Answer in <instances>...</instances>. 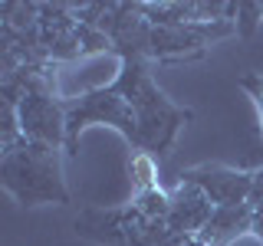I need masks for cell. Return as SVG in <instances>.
<instances>
[{
  "instance_id": "obj_1",
  "label": "cell",
  "mask_w": 263,
  "mask_h": 246,
  "mask_svg": "<svg viewBox=\"0 0 263 246\" xmlns=\"http://www.w3.org/2000/svg\"><path fill=\"white\" fill-rule=\"evenodd\" d=\"M191 118V109L175 105L155 86L148 59H122L119 76L109 86L66 102V151H79V135L89 125H109L142 154L164 158Z\"/></svg>"
},
{
  "instance_id": "obj_2",
  "label": "cell",
  "mask_w": 263,
  "mask_h": 246,
  "mask_svg": "<svg viewBox=\"0 0 263 246\" xmlns=\"http://www.w3.org/2000/svg\"><path fill=\"white\" fill-rule=\"evenodd\" d=\"M0 184L23 207L69 203L63 158H60V148L53 145H40V141L23 138L16 148L4 151L0 154Z\"/></svg>"
},
{
  "instance_id": "obj_3",
  "label": "cell",
  "mask_w": 263,
  "mask_h": 246,
  "mask_svg": "<svg viewBox=\"0 0 263 246\" xmlns=\"http://www.w3.org/2000/svg\"><path fill=\"white\" fill-rule=\"evenodd\" d=\"M40 43L49 63L63 66V63H76L96 53H112V43L105 33H99L96 27L76 20L69 4H40Z\"/></svg>"
},
{
  "instance_id": "obj_4",
  "label": "cell",
  "mask_w": 263,
  "mask_h": 246,
  "mask_svg": "<svg viewBox=\"0 0 263 246\" xmlns=\"http://www.w3.org/2000/svg\"><path fill=\"white\" fill-rule=\"evenodd\" d=\"M76 233L102 246H158L171 236V227L161 220H148L135 203H125V207H99L79 213Z\"/></svg>"
},
{
  "instance_id": "obj_5",
  "label": "cell",
  "mask_w": 263,
  "mask_h": 246,
  "mask_svg": "<svg viewBox=\"0 0 263 246\" xmlns=\"http://www.w3.org/2000/svg\"><path fill=\"white\" fill-rule=\"evenodd\" d=\"M237 33L234 20L220 23H184V27H155L148 36V63H181V59H197L217 39H227Z\"/></svg>"
},
{
  "instance_id": "obj_6",
  "label": "cell",
  "mask_w": 263,
  "mask_h": 246,
  "mask_svg": "<svg viewBox=\"0 0 263 246\" xmlns=\"http://www.w3.org/2000/svg\"><path fill=\"white\" fill-rule=\"evenodd\" d=\"M16 118H20V131L27 141L66 148V102L56 89L27 92L23 102L16 105Z\"/></svg>"
},
{
  "instance_id": "obj_7",
  "label": "cell",
  "mask_w": 263,
  "mask_h": 246,
  "mask_svg": "<svg viewBox=\"0 0 263 246\" xmlns=\"http://www.w3.org/2000/svg\"><path fill=\"white\" fill-rule=\"evenodd\" d=\"M181 177L201 187L214 207H240V203H250L253 194V171H237L224 164H197L181 171Z\"/></svg>"
},
{
  "instance_id": "obj_8",
  "label": "cell",
  "mask_w": 263,
  "mask_h": 246,
  "mask_svg": "<svg viewBox=\"0 0 263 246\" xmlns=\"http://www.w3.org/2000/svg\"><path fill=\"white\" fill-rule=\"evenodd\" d=\"M171 197V217L168 227L171 233H187V236H201V230L208 227V220L214 217V203L211 197L191 180L178 177V184L168 191Z\"/></svg>"
},
{
  "instance_id": "obj_9",
  "label": "cell",
  "mask_w": 263,
  "mask_h": 246,
  "mask_svg": "<svg viewBox=\"0 0 263 246\" xmlns=\"http://www.w3.org/2000/svg\"><path fill=\"white\" fill-rule=\"evenodd\" d=\"M253 230V207L240 203V207H214V217L208 227L201 230V240L208 246H230L237 236Z\"/></svg>"
},
{
  "instance_id": "obj_10",
  "label": "cell",
  "mask_w": 263,
  "mask_h": 246,
  "mask_svg": "<svg viewBox=\"0 0 263 246\" xmlns=\"http://www.w3.org/2000/svg\"><path fill=\"white\" fill-rule=\"evenodd\" d=\"M132 203H135L148 220H161V223H168V217H171V197H168V191H161V187L135 191Z\"/></svg>"
},
{
  "instance_id": "obj_11",
  "label": "cell",
  "mask_w": 263,
  "mask_h": 246,
  "mask_svg": "<svg viewBox=\"0 0 263 246\" xmlns=\"http://www.w3.org/2000/svg\"><path fill=\"white\" fill-rule=\"evenodd\" d=\"M243 89L250 92L253 102H257V109H260V121H263V76H247V79H243Z\"/></svg>"
},
{
  "instance_id": "obj_12",
  "label": "cell",
  "mask_w": 263,
  "mask_h": 246,
  "mask_svg": "<svg viewBox=\"0 0 263 246\" xmlns=\"http://www.w3.org/2000/svg\"><path fill=\"white\" fill-rule=\"evenodd\" d=\"M158 246H208L201 236H187V233H171L168 240H161Z\"/></svg>"
},
{
  "instance_id": "obj_13",
  "label": "cell",
  "mask_w": 263,
  "mask_h": 246,
  "mask_svg": "<svg viewBox=\"0 0 263 246\" xmlns=\"http://www.w3.org/2000/svg\"><path fill=\"white\" fill-rule=\"evenodd\" d=\"M260 10H263V4H260Z\"/></svg>"
}]
</instances>
